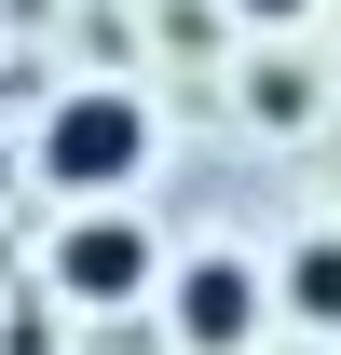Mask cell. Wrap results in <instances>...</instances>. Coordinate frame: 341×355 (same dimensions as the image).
I'll return each instance as SVG.
<instances>
[{
	"instance_id": "3",
	"label": "cell",
	"mask_w": 341,
	"mask_h": 355,
	"mask_svg": "<svg viewBox=\"0 0 341 355\" xmlns=\"http://www.w3.org/2000/svg\"><path fill=\"white\" fill-rule=\"evenodd\" d=\"M177 342H191V355H246L259 342V273L232 260V246L177 260Z\"/></svg>"
},
{
	"instance_id": "4",
	"label": "cell",
	"mask_w": 341,
	"mask_h": 355,
	"mask_svg": "<svg viewBox=\"0 0 341 355\" xmlns=\"http://www.w3.org/2000/svg\"><path fill=\"white\" fill-rule=\"evenodd\" d=\"M273 287H287V314H300V328H341V232H300Z\"/></svg>"
},
{
	"instance_id": "7",
	"label": "cell",
	"mask_w": 341,
	"mask_h": 355,
	"mask_svg": "<svg viewBox=\"0 0 341 355\" xmlns=\"http://www.w3.org/2000/svg\"><path fill=\"white\" fill-rule=\"evenodd\" d=\"M0 178H14V164H0Z\"/></svg>"
},
{
	"instance_id": "1",
	"label": "cell",
	"mask_w": 341,
	"mask_h": 355,
	"mask_svg": "<svg viewBox=\"0 0 341 355\" xmlns=\"http://www.w3.org/2000/svg\"><path fill=\"white\" fill-rule=\"evenodd\" d=\"M137 164H150V110H137L123 83H82V96H55V123H42V178H55V191L110 205V191H123Z\"/></svg>"
},
{
	"instance_id": "2",
	"label": "cell",
	"mask_w": 341,
	"mask_h": 355,
	"mask_svg": "<svg viewBox=\"0 0 341 355\" xmlns=\"http://www.w3.org/2000/svg\"><path fill=\"white\" fill-rule=\"evenodd\" d=\"M55 287H69V301H137V287H150V232L123 219V205H82V219L55 232Z\"/></svg>"
},
{
	"instance_id": "5",
	"label": "cell",
	"mask_w": 341,
	"mask_h": 355,
	"mask_svg": "<svg viewBox=\"0 0 341 355\" xmlns=\"http://www.w3.org/2000/svg\"><path fill=\"white\" fill-rule=\"evenodd\" d=\"M246 110H259V123H300V110H314V83H300L287 55H273V69H259V83H246Z\"/></svg>"
},
{
	"instance_id": "6",
	"label": "cell",
	"mask_w": 341,
	"mask_h": 355,
	"mask_svg": "<svg viewBox=\"0 0 341 355\" xmlns=\"http://www.w3.org/2000/svg\"><path fill=\"white\" fill-rule=\"evenodd\" d=\"M232 14H259V28H300V14H314V0H232Z\"/></svg>"
}]
</instances>
